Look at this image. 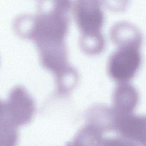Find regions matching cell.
Returning <instances> with one entry per match:
<instances>
[{
    "label": "cell",
    "instance_id": "cell-1",
    "mask_svg": "<svg viewBox=\"0 0 146 146\" xmlns=\"http://www.w3.org/2000/svg\"><path fill=\"white\" fill-rule=\"evenodd\" d=\"M140 44L131 43L120 45L110 56L108 69L113 80L123 83L135 76L141 64Z\"/></svg>",
    "mask_w": 146,
    "mask_h": 146
},
{
    "label": "cell",
    "instance_id": "cell-2",
    "mask_svg": "<svg viewBox=\"0 0 146 146\" xmlns=\"http://www.w3.org/2000/svg\"><path fill=\"white\" fill-rule=\"evenodd\" d=\"M73 14L82 36L102 35L101 29L104 22L100 4L96 1H78L73 6Z\"/></svg>",
    "mask_w": 146,
    "mask_h": 146
},
{
    "label": "cell",
    "instance_id": "cell-3",
    "mask_svg": "<svg viewBox=\"0 0 146 146\" xmlns=\"http://www.w3.org/2000/svg\"><path fill=\"white\" fill-rule=\"evenodd\" d=\"M146 119L130 114L116 115L113 129L122 138L141 146H146Z\"/></svg>",
    "mask_w": 146,
    "mask_h": 146
},
{
    "label": "cell",
    "instance_id": "cell-4",
    "mask_svg": "<svg viewBox=\"0 0 146 146\" xmlns=\"http://www.w3.org/2000/svg\"><path fill=\"white\" fill-rule=\"evenodd\" d=\"M138 94L131 85L121 84L114 90L112 110L116 115L130 114L138 102Z\"/></svg>",
    "mask_w": 146,
    "mask_h": 146
},
{
    "label": "cell",
    "instance_id": "cell-5",
    "mask_svg": "<svg viewBox=\"0 0 146 146\" xmlns=\"http://www.w3.org/2000/svg\"><path fill=\"white\" fill-rule=\"evenodd\" d=\"M102 132L89 124L78 131L67 146H102Z\"/></svg>",
    "mask_w": 146,
    "mask_h": 146
},
{
    "label": "cell",
    "instance_id": "cell-6",
    "mask_svg": "<svg viewBox=\"0 0 146 146\" xmlns=\"http://www.w3.org/2000/svg\"><path fill=\"white\" fill-rule=\"evenodd\" d=\"M90 124L103 132L106 130L113 129L115 115L112 109L105 107H97L91 110L90 113Z\"/></svg>",
    "mask_w": 146,
    "mask_h": 146
},
{
    "label": "cell",
    "instance_id": "cell-7",
    "mask_svg": "<svg viewBox=\"0 0 146 146\" xmlns=\"http://www.w3.org/2000/svg\"><path fill=\"white\" fill-rule=\"evenodd\" d=\"M102 146H137V145L122 137H114L103 140Z\"/></svg>",
    "mask_w": 146,
    "mask_h": 146
}]
</instances>
